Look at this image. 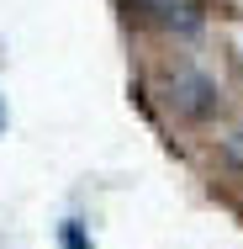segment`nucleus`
I'll list each match as a JSON object with an SVG mask.
<instances>
[{"instance_id": "20e7f679", "label": "nucleus", "mask_w": 243, "mask_h": 249, "mask_svg": "<svg viewBox=\"0 0 243 249\" xmlns=\"http://www.w3.org/2000/svg\"><path fill=\"white\" fill-rule=\"evenodd\" d=\"M64 249H90L85 233H80V223H64Z\"/></svg>"}, {"instance_id": "f257e3e1", "label": "nucleus", "mask_w": 243, "mask_h": 249, "mask_svg": "<svg viewBox=\"0 0 243 249\" xmlns=\"http://www.w3.org/2000/svg\"><path fill=\"white\" fill-rule=\"evenodd\" d=\"M159 96H164V106H169L175 117L206 122V117H217V106H222V85H217L206 69H195V64H175V69L159 80Z\"/></svg>"}, {"instance_id": "f03ea898", "label": "nucleus", "mask_w": 243, "mask_h": 249, "mask_svg": "<svg viewBox=\"0 0 243 249\" xmlns=\"http://www.w3.org/2000/svg\"><path fill=\"white\" fill-rule=\"evenodd\" d=\"M132 21H143L164 37H195L206 27V0H122Z\"/></svg>"}, {"instance_id": "7ed1b4c3", "label": "nucleus", "mask_w": 243, "mask_h": 249, "mask_svg": "<svg viewBox=\"0 0 243 249\" xmlns=\"http://www.w3.org/2000/svg\"><path fill=\"white\" fill-rule=\"evenodd\" d=\"M222 159H227V164L243 175V127H233V133L222 138Z\"/></svg>"}]
</instances>
